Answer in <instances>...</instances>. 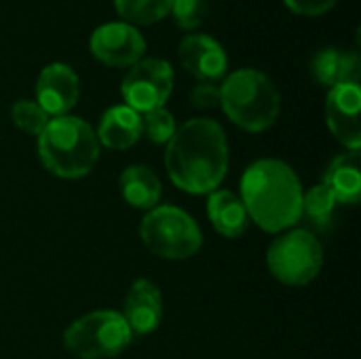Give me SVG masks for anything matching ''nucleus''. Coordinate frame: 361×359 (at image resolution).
Instances as JSON below:
<instances>
[{"instance_id": "1", "label": "nucleus", "mask_w": 361, "mask_h": 359, "mask_svg": "<svg viewBox=\"0 0 361 359\" xmlns=\"http://www.w3.org/2000/svg\"><path fill=\"white\" fill-rule=\"evenodd\" d=\"M165 167L169 180L184 193L209 195L228 171L224 129L212 118H190L167 142Z\"/></svg>"}, {"instance_id": "2", "label": "nucleus", "mask_w": 361, "mask_h": 359, "mask_svg": "<svg viewBox=\"0 0 361 359\" xmlns=\"http://www.w3.org/2000/svg\"><path fill=\"white\" fill-rule=\"evenodd\" d=\"M243 207L267 233H279L302 218V186L294 169L275 159L252 163L241 178Z\"/></svg>"}, {"instance_id": "3", "label": "nucleus", "mask_w": 361, "mask_h": 359, "mask_svg": "<svg viewBox=\"0 0 361 359\" xmlns=\"http://www.w3.org/2000/svg\"><path fill=\"white\" fill-rule=\"evenodd\" d=\"M38 157L53 176L74 180L93 169L99 142L89 123L63 114L51 118L38 135Z\"/></svg>"}, {"instance_id": "4", "label": "nucleus", "mask_w": 361, "mask_h": 359, "mask_svg": "<svg viewBox=\"0 0 361 359\" xmlns=\"http://www.w3.org/2000/svg\"><path fill=\"white\" fill-rule=\"evenodd\" d=\"M220 104L226 116L245 131H264L279 116V93L273 80L254 68L231 72L220 87Z\"/></svg>"}, {"instance_id": "5", "label": "nucleus", "mask_w": 361, "mask_h": 359, "mask_svg": "<svg viewBox=\"0 0 361 359\" xmlns=\"http://www.w3.org/2000/svg\"><path fill=\"white\" fill-rule=\"evenodd\" d=\"M140 237L152 254L167 260H186L195 256L203 243L197 222L173 205L150 209L142 220Z\"/></svg>"}, {"instance_id": "6", "label": "nucleus", "mask_w": 361, "mask_h": 359, "mask_svg": "<svg viewBox=\"0 0 361 359\" xmlns=\"http://www.w3.org/2000/svg\"><path fill=\"white\" fill-rule=\"evenodd\" d=\"M131 328L116 311H95L76 320L63 334L66 349L80 359L116 358L131 343Z\"/></svg>"}, {"instance_id": "7", "label": "nucleus", "mask_w": 361, "mask_h": 359, "mask_svg": "<svg viewBox=\"0 0 361 359\" xmlns=\"http://www.w3.org/2000/svg\"><path fill=\"white\" fill-rule=\"evenodd\" d=\"M267 262L281 284L307 286L322 271L324 250L309 231H290L269 248Z\"/></svg>"}, {"instance_id": "8", "label": "nucleus", "mask_w": 361, "mask_h": 359, "mask_svg": "<svg viewBox=\"0 0 361 359\" xmlns=\"http://www.w3.org/2000/svg\"><path fill=\"white\" fill-rule=\"evenodd\" d=\"M173 89V68L161 57H142L123 78L121 93L135 112L163 108Z\"/></svg>"}, {"instance_id": "9", "label": "nucleus", "mask_w": 361, "mask_h": 359, "mask_svg": "<svg viewBox=\"0 0 361 359\" xmlns=\"http://www.w3.org/2000/svg\"><path fill=\"white\" fill-rule=\"evenodd\" d=\"M89 47L93 55L108 66H133L146 51L142 32L129 21H108L93 30Z\"/></svg>"}, {"instance_id": "10", "label": "nucleus", "mask_w": 361, "mask_h": 359, "mask_svg": "<svg viewBox=\"0 0 361 359\" xmlns=\"http://www.w3.org/2000/svg\"><path fill=\"white\" fill-rule=\"evenodd\" d=\"M360 83H345L330 89L326 99V121L334 138L351 150L361 146Z\"/></svg>"}, {"instance_id": "11", "label": "nucleus", "mask_w": 361, "mask_h": 359, "mask_svg": "<svg viewBox=\"0 0 361 359\" xmlns=\"http://www.w3.org/2000/svg\"><path fill=\"white\" fill-rule=\"evenodd\" d=\"M78 76L74 68L63 61H53L44 66L36 80L38 106L47 114L63 116L78 99Z\"/></svg>"}, {"instance_id": "12", "label": "nucleus", "mask_w": 361, "mask_h": 359, "mask_svg": "<svg viewBox=\"0 0 361 359\" xmlns=\"http://www.w3.org/2000/svg\"><path fill=\"white\" fill-rule=\"evenodd\" d=\"M180 59L188 72L203 83H214L226 74L228 55L224 47L209 34L192 32L180 42Z\"/></svg>"}, {"instance_id": "13", "label": "nucleus", "mask_w": 361, "mask_h": 359, "mask_svg": "<svg viewBox=\"0 0 361 359\" xmlns=\"http://www.w3.org/2000/svg\"><path fill=\"white\" fill-rule=\"evenodd\" d=\"M123 317L135 334L154 332L163 317V298L159 288L148 279H137L125 296Z\"/></svg>"}, {"instance_id": "14", "label": "nucleus", "mask_w": 361, "mask_h": 359, "mask_svg": "<svg viewBox=\"0 0 361 359\" xmlns=\"http://www.w3.org/2000/svg\"><path fill=\"white\" fill-rule=\"evenodd\" d=\"M97 142L112 148V150H125L131 148L140 135H142V116L129 106H112L102 114L99 129H97Z\"/></svg>"}, {"instance_id": "15", "label": "nucleus", "mask_w": 361, "mask_h": 359, "mask_svg": "<svg viewBox=\"0 0 361 359\" xmlns=\"http://www.w3.org/2000/svg\"><path fill=\"white\" fill-rule=\"evenodd\" d=\"M311 70L315 78L328 87L360 83L361 59L357 51H341L336 47H324L313 55Z\"/></svg>"}, {"instance_id": "16", "label": "nucleus", "mask_w": 361, "mask_h": 359, "mask_svg": "<svg viewBox=\"0 0 361 359\" xmlns=\"http://www.w3.org/2000/svg\"><path fill=\"white\" fill-rule=\"evenodd\" d=\"M324 186L332 193L336 203L355 205L361 199L360 150L336 157L324 174Z\"/></svg>"}, {"instance_id": "17", "label": "nucleus", "mask_w": 361, "mask_h": 359, "mask_svg": "<svg viewBox=\"0 0 361 359\" xmlns=\"http://www.w3.org/2000/svg\"><path fill=\"white\" fill-rule=\"evenodd\" d=\"M207 216H209L214 229L220 235L228 237V239L241 237L247 231V224H250L243 201L231 190H214V193H209Z\"/></svg>"}, {"instance_id": "18", "label": "nucleus", "mask_w": 361, "mask_h": 359, "mask_svg": "<svg viewBox=\"0 0 361 359\" xmlns=\"http://www.w3.org/2000/svg\"><path fill=\"white\" fill-rule=\"evenodd\" d=\"M123 199L135 209H154L161 199V182L146 165H131L118 178Z\"/></svg>"}, {"instance_id": "19", "label": "nucleus", "mask_w": 361, "mask_h": 359, "mask_svg": "<svg viewBox=\"0 0 361 359\" xmlns=\"http://www.w3.org/2000/svg\"><path fill=\"white\" fill-rule=\"evenodd\" d=\"M334 214H336V199L324 184L302 195V216H307V220L317 231L330 233L334 226Z\"/></svg>"}, {"instance_id": "20", "label": "nucleus", "mask_w": 361, "mask_h": 359, "mask_svg": "<svg viewBox=\"0 0 361 359\" xmlns=\"http://www.w3.org/2000/svg\"><path fill=\"white\" fill-rule=\"evenodd\" d=\"M118 13L137 23H152L169 13L171 0H114Z\"/></svg>"}, {"instance_id": "21", "label": "nucleus", "mask_w": 361, "mask_h": 359, "mask_svg": "<svg viewBox=\"0 0 361 359\" xmlns=\"http://www.w3.org/2000/svg\"><path fill=\"white\" fill-rule=\"evenodd\" d=\"M11 114H13L15 125L30 135H40L49 123V114L32 99H17L13 104Z\"/></svg>"}, {"instance_id": "22", "label": "nucleus", "mask_w": 361, "mask_h": 359, "mask_svg": "<svg viewBox=\"0 0 361 359\" xmlns=\"http://www.w3.org/2000/svg\"><path fill=\"white\" fill-rule=\"evenodd\" d=\"M142 129L146 131V135L152 144H167L176 131V121L169 110L154 108V110L146 112V116L142 118Z\"/></svg>"}, {"instance_id": "23", "label": "nucleus", "mask_w": 361, "mask_h": 359, "mask_svg": "<svg viewBox=\"0 0 361 359\" xmlns=\"http://www.w3.org/2000/svg\"><path fill=\"white\" fill-rule=\"evenodd\" d=\"M169 11L173 13L176 21L186 28L192 30L197 25H201V21L207 15V0H171Z\"/></svg>"}, {"instance_id": "24", "label": "nucleus", "mask_w": 361, "mask_h": 359, "mask_svg": "<svg viewBox=\"0 0 361 359\" xmlns=\"http://www.w3.org/2000/svg\"><path fill=\"white\" fill-rule=\"evenodd\" d=\"M190 102L197 108H212L220 104V87L214 83H199L195 85V89L190 91Z\"/></svg>"}, {"instance_id": "25", "label": "nucleus", "mask_w": 361, "mask_h": 359, "mask_svg": "<svg viewBox=\"0 0 361 359\" xmlns=\"http://www.w3.org/2000/svg\"><path fill=\"white\" fill-rule=\"evenodd\" d=\"M286 2L296 13H302V15H319V13H326L328 8H332V4L336 0H286Z\"/></svg>"}]
</instances>
